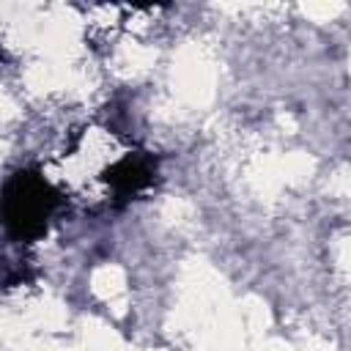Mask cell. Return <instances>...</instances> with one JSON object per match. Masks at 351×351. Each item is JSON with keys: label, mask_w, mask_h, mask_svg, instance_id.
<instances>
[{"label": "cell", "mask_w": 351, "mask_h": 351, "mask_svg": "<svg viewBox=\"0 0 351 351\" xmlns=\"http://www.w3.org/2000/svg\"><path fill=\"white\" fill-rule=\"evenodd\" d=\"M33 277H36V271H33V266L25 258H19L11 250L0 247V288L3 291L16 288V285H25Z\"/></svg>", "instance_id": "3957f363"}, {"label": "cell", "mask_w": 351, "mask_h": 351, "mask_svg": "<svg viewBox=\"0 0 351 351\" xmlns=\"http://www.w3.org/2000/svg\"><path fill=\"white\" fill-rule=\"evenodd\" d=\"M156 178V159L145 151H134L112 162L110 167L101 170V181L112 189L118 200H129L145 186H151Z\"/></svg>", "instance_id": "7a4b0ae2"}, {"label": "cell", "mask_w": 351, "mask_h": 351, "mask_svg": "<svg viewBox=\"0 0 351 351\" xmlns=\"http://www.w3.org/2000/svg\"><path fill=\"white\" fill-rule=\"evenodd\" d=\"M63 206V195L38 170H14L0 189V225L8 239L30 244L49 230L55 211Z\"/></svg>", "instance_id": "6da1fadb"}]
</instances>
